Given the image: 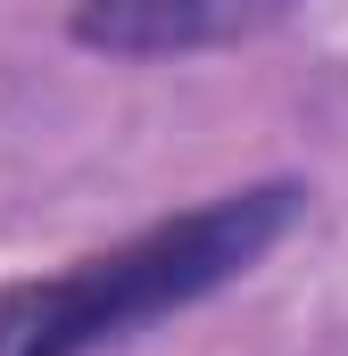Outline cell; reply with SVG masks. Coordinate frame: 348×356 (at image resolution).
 <instances>
[{"mask_svg": "<svg viewBox=\"0 0 348 356\" xmlns=\"http://www.w3.org/2000/svg\"><path fill=\"white\" fill-rule=\"evenodd\" d=\"M307 191L299 182H241L166 224L91 249L58 273L0 282V356H100L182 307L232 290L249 266L274 257V241L299 224Z\"/></svg>", "mask_w": 348, "mask_h": 356, "instance_id": "1", "label": "cell"}, {"mask_svg": "<svg viewBox=\"0 0 348 356\" xmlns=\"http://www.w3.org/2000/svg\"><path fill=\"white\" fill-rule=\"evenodd\" d=\"M290 0H75L67 33L108 58H191L274 25Z\"/></svg>", "mask_w": 348, "mask_h": 356, "instance_id": "2", "label": "cell"}]
</instances>
